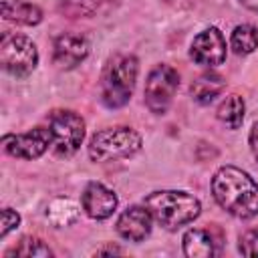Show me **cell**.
I'll return each mask as SVG.
<instances>
[{
  "label": "cell",
  "instance_id": "1",
  "mask_svg": "<svg viewBox=\"0 0 258 258\" xmlns=\"http://www.w3.org/2000/svg\"><path fill=\"white\" fill-rule=\"evenodd\" d=\"M212 196L234 218L250 220L258 214V183L240 167H220L212 177Z\"/></svg>",
  "mask_w": 258,
  "mask_h": 258
},
{
  "label": "cell",
  "instance_id": "2",
  "mask_svg": "<svg viewBox=\"0 0 258 258\" xmlns=\"http://www.w3.org/2000/svg\"><path fill=\"white\" fill-rule=\"evenodd\" d=\"M143 206L151 212L153 220L161 224L163 228H179L189 222H194L200 212L202 204L196 196L179 189H159L151 191L145 200Z\"/></svg>",
  "mask_w": 258,
  "mask_h": 258
},
{
  "label": "cell",
  "instance_id": "3",
  "mask_svg": "<svg viewBox=\"0 0 258 258\" xmlns=\"http://www.w3.org/2000/svg\"><path fill=\"white\" fill-rule=\"evenodd\" d=\"M139 73V62L133 54H115L103 73L101 99L109 109L123 107L133 93Z\"/></svg>",
  "mask_w": 258,
  "mask_h": 258
},
{
  "label": "cell",
  "instance_id": "4",
  "mask_svg": "<svg viewBox=\"0 0 258 258\" xmlns=\"http://www.w3.org/2000/svg\"><path fill=\"white\" fill-rule=\"evenodd\" d=\"M141 149V135L131 127H111L95 133L89 141V157L93 161H109L131 157Z\"/></svg>",
  "mask_w": 258,
  "mask_h": 258
},
{
  "label": "cell",
  "instance_id": "5",
  "mask_svg": "<svg viewBox=\"0 0 258 258\" xmlns=\"http://www.w3.org/2000/svg\"><path fill=\"white\" fill-rule=\"evenodd\" d=\"M0 64L12 77H28L38 64V50L28 36L6 32L0 40Z\"/></svg>",
  "mask_w": 258,
  "mask_h": 258
},
{
  "label": "cell",
  "instance_id": "6",
  "mask_svg": "<svg viewBox=\"0 0 258 258\" xmlns=\"http://www.w3.org/2000/svg\"><path fill=\"white\" fill-rule=\"evenodd\" d=\"M48 127L52 133V151L56 155H73L85 139V121L75 111H52L48 117Z\"/></svg>",
  "mask_w": 258,
  "mask_h": 258
},
{
  "label": "cell",
  "instance_id": "7",
  "mask_svg": "<svg viewBox=\"0 0 258 258\" xmlns=\"http://www.w3.org/2000/svg\"><path fill=\"white\" fill-rule=\"evenodd\" d=\"M177 87H179V75L173 67L169 64L153 67L151 73L147 75L145 91H143L147 109L155 115H163L169 109Z\"/></svg>",
  "mask_w": 258,
  "mask_h": 258
},
{
  "label": "cell",
  "instance_id": "8",
  "mask_svg": "<svg viewBox=\"0 0 258 258\" xmlns=\"http://www.w3.org/2000/svg\"><path fill=\"white\" fill-rule=\"evenodd\" d=\"M8 155L18 159H36L52 145L50 127H34L26 133H10L2 137Z\"/></svg>",
  "mask_w": 258,
  "mask_h": 258
},
{
  "label": "cell",
  "instance_id": "9",
  "mask_svg": "<svg viewBox=\"0 0 258 258\" xmlns=\"http://www.w3.org/2000/svg\"><path fill=\"white\" fill-rule=\"evenodd\" d=\"M189 56L194 62L204 67H218L226 60V38L220 28L210 26L202 30L189 46Z\"/></svg>",
  "mask_w": 258,
  "mask_h": 258
},
{
  "label": "cell",
  "instance_id": "10",
  "mask_svg": "<svg viewBox=\"0 0 258 258\" xmlns=\"http://www.w3.org/2000/svg\"><path fill=\"white\" fill-rule=\"evenodd\" d=\"M117 204H119V200H117L115 191L99 181L87 183V187L81 196V206H83L85 214L93 220H107L117 210Z\"/></svg>",
  "mask_w": 258,
  "mask_h": 258
},
{
  "label": "cell",
  "instance_id": "11",
  "mask_svg": "<svg viewBox=\"0 0 258 258\" xmlns=\"http://www.w3.org/2000/svg\"><path fill=\"white\" fill-rule=\"evenodd\" d=\"M89 50H91L89 40L83 34L64 32L54 40L52 58H54V64L60 69H75L89 56Z\"/></svg>",
  "mask_w": 258,
  "mask_h": 258
},
{
  "label": "cell",
  "instance_id": "12",
  "mask_svg": "<svg viewBox=\"0 0 258 258\" xmlns=\"http://www.w3.org/2000/svg\"><path fill=\"white\" fill-rule=\"evenodd\" d=\"M153 216L145 206H129L117 218V232L129 242H141L151 234Z\"/></svg>",
  "mask_w": 258,
  "mask_h": 258
},
{
  "label": "cell",
  "instance_id": "13",
  "mask_svg": "<svg viewBox=\"0 0 258 258\" xmlns=\"http://www.w3.org/2000/svg\"><path fill=\"white\" fill-rule=\"evenodd\" d=\"M218 246L220 242L210 230L194 228L183 234V254L189 258H210L218 254Z\"/></svg>",
  "mask_w": 258,
  "mask_h": 258
},
{
  "label": "cell",
  "instance_id": "14",
  "mask_svg": "<svg viewBox=\"0 0 258 258\" xmlns=\"http://www.w3.org/2000/svg\"><path fill=\"white\" fill-rule=\"evenodd\" d=\"M2 16L10 22L34 26L42 20V10L36 4L24 2V0H4L2 2Z\"/></svg>",
  "mask_w": 258,
  "mask_h": 258
},
{
  "label": "cell",
  "instance_id": "15",
  "mask_svg": "<svg viewBox=\"0 0 258 258\" xmlns=\"http://www.w3.org/2000/svg\"><path fill=\"white\" fill-rule=\"evenodd\" d=\"M81 208L77 202H73L71 198H56L48 204L46 208V218L56 226V228H62V226H71L73 222H77V218L81 216Z\"/></svg>",
  "mask_w": 258,
  "mask_h": 258
},
{
  "label": "cell",
  "instance_id": "16",
  "mask_svg": "<svg viewBox=\"0 0 258 258\" xmlns=\"http://www.w3.org/2000/svg\"><path fill=\"white\" fill-rule=\"evenodd\" d=\"M222 91H224V81H222L220 75H214V73L202 75V77H200L198 81H194V85H191V97H194V101H198L200 105L212 103Z\"/></svg>",
  "mask_w": 258,
  "mask_h": 258
},
{
  "label": "cell",
  "instance_id": "17",
  "mask_svg": "<svg viewBox=\"0 0 258 258\" xmlns=\"http://www.w3.org/2000/svg\"><path fill=\"white\" fill-rule=\"evenodd\" d=\"M244 111H246V105H244V99L240 95H228L220 107H218V119L230 127V129H238L244 121Z\"/></svg>",
  "mask_w": 258,
  "mask_h": 258
},
{
  "label": "cell",
  "instance_id": "18",
  "mask_svg": "<svg viewBox=\"0 0 258 258\" xmlns=\"http://www.w3.org/2000/svg\"><path fill=\"white\" fill-rule=\"evenodd\" d=\"M230 44L236 54H250L258 48V28L252 24H238L232 30Z\"/></svg>",
  "mask_w": 258,
  "mask_h": 258
},
{
  "label": "cell",
  "instance_id": "19",
  "mask_svg": "<svg viewBox=\"0 0 258 258\" xmlns=\"http://www.w3.org/2000/svg\"><path fill=\"white\" fill-rule=\"evenodd\" d=\"M6 256H24V258H30V256L40 258L42 256V258H48V256H52V250L38 238H22L20 244L14 246Z\"/></svg>",
  "mask_w": 258,
  "mask_h": 258
},
{
  "label": "cell",
  "instance_id": "20",
  "mask_svg": "<svg viewBox=\"0 0 258 258\" xmlns=\"http://www.w3.org/2000/svg\"><path fill=\"white\" fill-rule=\"evenodd\" d=\"M99 0H58V8L62 14L71 16V18H79V16H89L95 12Z\"/></svg>",
  "mask_w": 258,
  "mask_h": 258
},
{
  "label": "cell",
  "instance_id": "21",
  "mask_svg": "<svg viewBox=\"0 0 258 258\" xmlns=\"http://www.w3.org/2000/svg\"><path fill=\"white\" fill-rule=\"evenodd\" d=\"M238 250L244 256H258V230H250V232L242 234Z\"/></svg>",
  "mask_w": 258,
  "mask_h": 258
},
{
  "label": "cell",
  "instance_id": "22",
  "mask_svg": "<svg viewBox=\"0 0 258 258\" xmlns=\"http://www.w3.org/2000/svg\"><path fill=\"white\" fill-rule=\"evenodd\" d=\"M20 224V216L10 210V208H4L2 210V228H0V238H6L14 228H18Z\"/></svg>",
  "mask_w": 258,
  "mask_h": 258
},
{
  "label": "cell",
  "instance_id": "23",
  "mask_svg": "<svg viewBox=\"0 0 258 258\" xmlns=\"http://www.w3.org/2000/svg\"><path fill=\"white\" fill-rule=\"evenodd\" d=\"M248 141H250V149H252V153H254V157L258 161V121L252 125L250 135H248Z\"/></svg>",
  "mask_w": 258,
  "mask_h": 258
},
{
  "label": "cell",
  "instance_id": "24",
  "mask_svg": "<svg viewBox=\"0 0 258 258\" xmlns=\"http://www.w3.org/2000/svg\"><path fill=\"white\" fill-rule=\"evenodd\" d=\"M244 8H248V10H252V12H256L258 14V0H238Z\"/></svg>",
  "mask_w": 258,
  "mask_h": 258
},
{
  "label": "cell",
  "instance_id": "25",
  "mask_svg": "<svg viewBox=\"0 0 258 258\" xmlns=\"http://www.w3.org/2000/svg\"><path fill=\"white\" fill-rule=\"evenodd\" d=\"M119 252H121V250L113 246V248H105V250H99L97 254H119Z\"/></svg>",
  "mask_w": 258,
  "mask_h": 258
}]
</instances>
